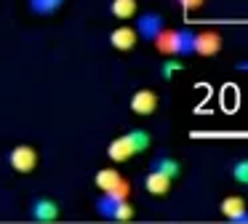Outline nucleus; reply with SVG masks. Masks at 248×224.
<instances>
[{
    "label": "nucleus",
    "mask_w": 248,
    "mask_h": 224,
    "mask_svg": "<svg viewBox=\"0 0 248 224\" xmlns=\"http://www.w3.org/2000/svg\"><path fill=\"white\" fill-rule=\"evenodd\" d=\"M152 43L166 56H192V30H168L166 27Z\"/></svg>",
    "instance_id": "obj_1"
},
{
    "label": "nucleus",
    "mask_w": 248,
    "mask_h": 224,
    "mask_svg": "<svg viewBox=\"0 0 248 224\" xmlns=\"http://www.w3.org/2000/svg\"><path fill=\"white\" fill-rule=\"evenodd\" d=\"M93 181H96V187L102 192H112V195L125 197V200L131 197V184H128V179H125L118 168H99Z\"/></svg>",
    "instance_id": "obj_2"
},
{
    "label": "nucleus",
    "mask_w": 248,
    "mask_h": 224,
    "mask_svg": "<svg viewBox=\"0 0 248 224\" xmlns=\"http://www.w3.org/2000/svg\"><path fill=\"white\" fill-rule=\"evenodd\" d=\"M38 149L32 144H16V147L8 152V165H11L16 174H32L38 168Z\"/></svg>",
    "instance_id": "obj_3"
},
{
    "label": "nucleus",
    "mask_w": 248,
    "mask_h": 224,
    "mask_svg": "<svg viewBox=\"0 0 248 224\" xmlns=\"http://www.w3.org/2000/svg\"><path fill=\"white\" fill-rule=\"evenodd\" d=\"M136 35L141 37V40L152 43L157 35H160L163 30H166V19H163L160 11H144V14L136 16V24H134Z\"/></svg>",
    "instance_id": "obj_4"
},
{
    "label": "nucleus",
    "mask_w": 248,
    "mask_h": 224,
    "mask_svg": "<svg viewBox=\"0 0 248 224\" xmlns=\"http://www.w3.org/2000/svg\"><path fill=\"white\" fill-rule=\"evenodd\" d=\"M59 216H62V208H59V203L56 200H51V197H35L32 203H30V219L32 222H38V224H54V222H59Z\"/></svg>",
    "instance_id": "obj_5"
},
{
    "label": "nucleus",
    "mask_w": 248,
    "mask_h": 224,
    "mask_svg": "<svg viewBox=\"0 0 248 224\" xmlns=\"http://www.w3.org/2000/svg\"><path fill=\"white\" fill-rule=\"evenodd\" d=\"M221 51V35L214 30H200V32H192V53L195 56H216Z\"/></svg>",
    "instance_id": "obj_6"
},
{
    "label": "nucleus",
    "mask_w": 248,
    "mask_h": 224,
    "mask_svg": "<svg viewBox=\"0 0 248 224\" xmlns=\"http://www.w3.org/2000/svg\"><path fill=\"white\" fill-rule=\"evenodd\" d=\"M157 104H160V99H157V94L150 88H139L131 96V110H134L136 115H152V112H157Z\"/></svg>",
    "instance_id": "obj_7"
},
{
    "label": "nucleus",
    "mask_w": 248,
    "mask_h": 224,
    "mask_svg": "<svg viewBox=\"0 0 248 224\" xmlns=\"http://www.w3.org/2000/svg\"><path fill=\"white\" fill-rule=\"evenodd\" d=\"M136 43H139V35H136L134 27H115L109 32V46L115 51H134Z\"/></svg>",
    "instance_id": "obj_8"
},
{
    "label": "nucleus",
    "mask_w": 248,
    "mask_h": 224,
    "mask_svg": "<svg viewBox=\"0 0 248 224\" xmlns=\"http://www.w3.org/2000/svg\"><path fill=\"white\" fill-rule=\"evenodd\" d=\"M123 200L125 197H118V195H112V192H102V197H96V203H93V211L102 219H107V222H115V213H118V208Z\"/></svg>",
    "instance_id": "obj_9"
},
{
    "label": "nucleus",
    "mask_w": 248,
    "mask_h": 224,
    "mask_svg": "<svg viewBox=\"0 0 248 224\" xmlns=\"http://www.w3.org/2000/svg\"><path fill=\"white\" fill-rule=\"evenodd\" d=\"M136 155V149H134V144L128 142V136H118V139H112L109 142V147H107V158L112 160V163H125L128 158H134Z\"/></svg>",
    "instance_id": "obj_10"
},
{
    "label": "nucleus",
    "mask_w": 248,
    "mask_h": 224,
    "mask_svg": "<svg viewBox=\"0 0 248 224\" xmlns=\"http://www.w3.org/2000/svg\"><path fill=\"white\" fill-rule=\"evenodd\" d=\"M171 181L173 179H168L166 174H160V171H147V176H144V190L150 192V195H166L168 190H171Z\"/></svg>",
    "instance_id": "obj_11"
},
{
    "label": "nucleus",
    "mask_w": 248,
    "mask_h": 224,
    "mask_svg": "<svg viewBox=\"0 0 248 224\" xmlns=\"http://www.w3.org/2000/svg\"><path fill=\"white\" fill-rule=\"evenodd\" d=\"M150 171H160L168 179H176V176L182 174V163H179L176 158H171V155H155L152 163H150Z\"/></svg>",
    "instance_id": "obj_12"
},
{
    "label": "nucleus",
    "mask_w": 248,
    "mask_h": 224,
    "mask_svg": "<svg viewBox=\"0 0 248 224\" xmlns=\"http://www.w3.org/2000/svg\"><path fill=\"white\" fill-rule=\"evenodd\" d=\"M67 0H27V8L32 11L35 16H54L62 11Z\"/></svg>",
    "instance_id": "obj_13"
},
{
    "label": "nucleus",
    "mask_w": 248,
    "mask_h": 224,
    "mask_svg": "<svg viewBox=\"0 0 248 224\" xmlns=\"http://www.w3.org/2000/svg\"><path fill=\"white\" fill-rule=\"evenodd\" d=\"M136 8H139V3L136 0H112L109 3V14L115 16V19H131V16L136 14Z\"/></svg>",
    "instance_id": "obj_14"
},
{
    "label": "nucleus",
    "mask_w": 248,
    "mask_h": 224,
    "mask_svg": "<svg viewBox=\"0 0 248 224\" xmlns=\"http://www.w3.org/2000/svg\"><path fill=\"white\" fill-rule=\"evenodd\" d=\"M243 208H246V203H243V197H237V195H230V197H224V200L219 203V211H221V216L230 222L235 213H240Z\"/></svg>",
    "instance_id": "obj_15"
},
{
    "label": "nucleus",
    "mask_w": 248,
    "mask_h": 224,
    "mask_svg": "<svg viewBox=\"0 0 248 224\" xmlns=\"http://www.w3.org/2000/svg\"><path fill=\"white\" fill-rule=\"evenodd\" d=\"M128 136V142L134 144V149H136V155L139 152H144V149H150V131H144V128H134V131H128L125 133Z\"/></svg>",
    "instance_id": "obj_16"
},
{
    "label": "nucleus",
    "mask_w": 248,
    "mask_h": 224,
    "mask_svg": "<svg viewBox=\"0 0 248 224\" xmlns=\"http://www.w3.org/2000/svg\"><path fill=\"white\" fill-rule=\"evenodd\" d=\"M182 69H184V64L179 62V56H168L166 62H163V67H160V78L163 80H171V78H176Z\"/></svg>",
    "instance_id": "obj_17"
},
{
    "label": "nucleus",
    "mask_w": 248,
    "mask_h": 224,
    "mask_svg": "<svg viewBox=\"0 0 248 224\" xmlns=\"http://www.w3.org/2000/svg\"><path fill=\"white\" fill-rule=\"evenodd\" d=\"M232 179L237 181V184L248 187V158L237 160V163H232Z\"/></svg>",
    "instance_id": "obj_18"
},
{
    "label": "nucleus",
    "mask_w": 248,
    "mask_h": 224,
    "mask_svg": "<svg viewBox=\"0 0 248 224\" xmlns=\"http://www.w3.org/2000/svg\"><path fill=\"white\" fill-rule=\"evenodd\" d=\"M131 219H134V206H131L128 200H123L120 203V208H118V213H115V222H131Z\"/></svg>",
    "instance_id": "obj_19"
},
{
    "label": "nucleus",
    "mask_w": 248,
    "mask_h": 224,
    "mask_svg": "<svg viewBox=\"0 0 248 224\" xmlns=\"http://www.w3.org/2000/svg\"><path fill=\"white\" fill-rule=\"evenodd\" d=\"M176 3L182 5L184 11H198V8H203L205 0H176Z\"/></svg>",
    "instance_id": "obj_20"
},
{
    "label": "nucleus",
    "mask_w": 248,
    "mask_h": 224,
    "mask_svg": "<svg viewBox=\"0 0 248 224\" xmlns=\"http://www.w3.org/2000/svg\"><path fill=\"white\" fill-rule=\"evenodd\" d=\"M230 222H232V224H248V208H243L240 213H235Z\"/></svg>",
    "instance_id": "obj_21"
},
{
    "label": "nucleus",
    "mask_w": 248,
    "mask_h": 224,
    "mask_svg": "<svg viewBox=\"0 0 248 224\" xmlns=\"http://www.w3.org/2000/svg\"><path fill=\"white\" fill-rule=\"evenodd\" d=\"M237 69H240V72H248V59L246 62H237Z\"/></svg>",
    "instance_id": "obj_22"
}]
</instances>
